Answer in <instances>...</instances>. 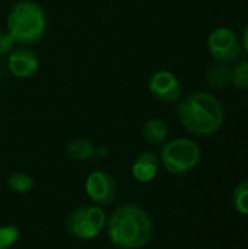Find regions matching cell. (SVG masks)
Wrapping results in <instances>:
<instances>
[{
  "label": "cell",
  "instance_id": "cell-1",
  "mask_svg": "<svg viewBox=\"0 0 248 249\" xmlns=\"http://www.w3.org/2000/svg\"><path fill=\"white\" fill-rule=\"evenodd\" d=\"M111 244L121 249H139L148 245L153 226L149 214L137 206H123L107 220Z\"/></svg>",
  "mask_w": 248,
  "mask_h": 249
},
{
  "label": "cell",
  "instance_id": "cell-2",
  "mask_svg": "<svg viewBox=\"0 0 248 249\" xmlns=\"http://www.w3.org/2000/svg\"><path fill=\"white\" fill-rule=\"evenodd\" d=\"M181 125L194 136H210L224 123L221 102L210 93L196 92L183 99L177 108Z\"/></svg>",
  "mask_w": 248,
  "mask_h": 249
},
{
  "label": "cell",
  "instance_id": "cell-3",
  "mask_svg": "<svg viewBox=\"0 0 248 249\" xmlns=\"http://www.w3.org/2000/svg\"><path fill=\"white\" fill-rule=\"evenodd\" d=\"M7 32L13 42L32 44L45 32V13L34 1H19L7 18Z\"/></svg>",
  "mask_w": 248,
  "mask_h": 249
},
{
  "label": "cell",
  "instance_id": "cell-4",
  "mask_svg": "<svg viewBox=\"0 0 248 249\" xmlns=\"http://www.w3.org/2000/svg\"><path fill=\"white\" fill-rule=\"evenodd\" d=\"M200 160L199 146L189 139H174L161 150V163L170 174L181 175L197 166Z\"/></svg>",
  "mask_w": 248,
  "mask_h": 249
},
{
  "label": "cell",
  "instance_id": "cell-5",
  "mask_svg": "<svg viewBox=\"0 0 248 249\" xmlns=\"http://www.w3.org/2000/svg\"><path fill=\"white\" fill-rule=\"evenodd\" d=\"M107 226L105 212L99 206L76 207L67 217L66 231L82 241H91L101 235Z\"/></svg>",
  "mask_w": 248,
  "mask_h": 249
},
{
  "label": "cell",
  "instance_id": "cell-6",
  "mask_svg": "<svg viewBox=\"0 0 248 249\" xmlns=\"http://www.w3.org/2000/svg\"><path fill=\"white\" fill-rule=\"evenodd\" d=\"M208 48L216 61L227 64L235 61L243 51L238 35L228 28L213 29L208 38Z\"/></svg>",
  "mask_w": 248,
  "mask_h": 249
},
{
  "label": "cell",
  "instance_id": "cell-7",
  "mask_svg": "<svg viewBox=\"0 0 248 249\" xmlns=\"http://www.w3.org/2000/svg\"><path fill=\"white\" fill-rule=\"evenodd\" d=\"M85 191L95 204H110L115 196V184L110 174L104 171L91 172L85 181Z\"/></svg>",
  "mask_w": 248,
  "mask_h": 249
},
{
  "label": "cell",
  "instance_id": "cell-8",
  "mask_svg": "<svg viewBox=\"0 0 248 249\" xmlns=\"http://www.w3.org/2000/svg\"><path fill=\"white\" fill-rule=\"evenodd\" d=\"M149 90L155 98L165 104H174L181 98V85L178 79L167 70H159L151 76Z\"/></svg>",
  "mask_w": 248,
  "mask_h": 249
},
{
  "label": "cell",
  "instance_id": "cell-9",
  "mask_svg": "<svg viewBox=\"0 0 248 249\" xmlns=\"http://www.w3.org/2000/svg\"><path fill=\"white\" fill-rule=\"evenodd\" d=\"M9 70L16 77H31L38 71L39 63L37 54L28 48H16L7 61Z\"/></svg>",
  "mask_w": 248,
  "mask_h": 249
},
{
  "label": "cell",
  "instance_id": "cell-10",
  "mask_svg": "<svg viewBox=\"0 0 248 249\" xmlns=\"http://www.w3.org/2000/svg\"><path fill=\"white\" fill-rule=\"evenodd\" d=\"M159 169V158L153 152H142L132 165V175L139 182H151Z\"/></svg>",
  "mask_w": 248,
  "mask_h": 249
},
{
  "label": "cell",
  "instance_id": "cell-11",
  "mask_svg": "<svg viewBox=\"0 0 248 249\" xmlns=\"http://www.w3.org/2000/svg\"><path fill=\"white\" fill-rule=\"evenodd\" d=\"M206 82L215 89H225L231 83V69L227 63H215L206 70Z\"/></svg>",
  "mask_w": 248,
  "mask_h": 249
},
{
  "label": "cell",
  "instance_id": "cell-12",
  "mask_svg": "<svg viewBox=\"0 0 248 249\" xmlns=\"http://www.w3.org/2000/svg\"><path fill=\"white\" fill-rule=\"evenodd\" d=\"M168 136L165 123L159 118H151L143 125V137L152 144H164Z\"/></svg>",
  "mask_w": 248,
  "mask_h": 249
},
{
  "label": "cell",
  "instance_id": "cell-13",
  "mask_svg": "<svg viewBox=\"0 0 248 249\" xmlns=\"http://www.w3.org/2000/svg\"><path fill=\"white\" fill-rule=\"evenodd\" d=\"M95 152H96L95 146L86 139L75 140L67 147V155L73 160H88L95 155Z\"/></svg>",
  "mask_w": 248,
  "mask_h": 249
},
{
  "label": "cell",
  "instance_id": "cell-14",
  "mask_svg": "<svg viewBox=\"0 0 248 249\" xmlns=\"http://www.w3.org/2000/svg\"><path fill=\"white\" fill-rule=\"evenodd\" d=\"M6 184H7V187L10 190H13L16 193H20V194H26L34 188V179L29 175L20 174V172L12 174L6 179Z\"/></svg>",
  "mask_w": 248,
  "mask_h": 249
},
{
  "label": "cell",
  "instance_id": "cell-15",
  "mask_svg": "<svg viewBox=\"0 0 248 249\" xmlns=\"http://www.w3.org/2000/svg\"><path fill=\"white\" fill-rule=\"evenodd\" d=\"M231 83L240 89H248V60H240L232 69H231Z\"/></svg>",
  "mask_w": 248,
  "mask_h": 249
},
{
  "label": "cell",
  "instance_id": "cell-16",
  "mask_svg": "<svg viewBox=\"0 0 248 249\" xmlns=\"http://www.w3.org/2000/svg\"><path fill=\"white\" fill-rule=\"evenodd\" d=\"M232 200L237 212L248 216V181H243L235 187Z\"/></svg>",
  "mask_w": 248,
  "mask_h": 249
},
{
  "label": "cell",
  "instance_id": "cell-17",
  "mask_svg": "<svg viewBox=\"0 0 248 249\" xmlns=\"http://www.w3.org/2000/svg\"><path fill=\"white\" fill-rule=\"evenodd\" d=\"M20 238V231L13 225L0 226V249H9Z\"/></svg>",
  "mask_w": 248,
  "mask_h": 249
},
{
  "label": "cell",
  "instance_id": "cell-18",
  "mask_svg": "<svg viewBox=\"0 0 248 249\" xmlns=\"http://www.w3.org/2000/svg\"><path fill=\"white\" fill-rule=\"evenodd\" d=\"M12 45H13V39L9 35V32H1L0 31V55L10 51Z\"/></svg>",
  "mask_w": 248,
  "mask_h": 249
},
{
  "label": "cell",
  "instance_id": "cell-19",
  "mask_svg": "<svg viewBox=\"0 0 248 249\" xmlns=\"http://www.w3.org/2000/svg\"><path fill=\"white\" fill-rule=\"evenodd\" d=\"M243 47H244V50L248 53V25L246 26L244 32H243Z\"/></svg>",
  "mask_w": 248,
  "mask_h": 249
}]
</instances>
